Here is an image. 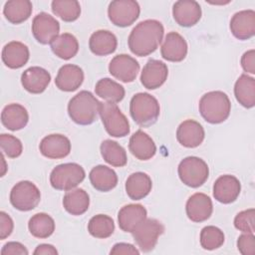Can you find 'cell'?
<instances>
[{
    "mask_svg": "<svg viewBox=\"0 0 255 255\" xmlns=\"http://www.w3.org/2000/svg\"><path fill=\"white\" fill-rule=\"evenodd\" d=\"M164 29L159 21L154 19L141 21L131 30L128 36V48L135 56H148L160 45Z\"/></svg>",
    "mask_w": 255,
    "mask_h": 255,
    "instance_id": "obj_1",
    "label": "cell"
},
{
    "mask_svg": "<svg viewBox=\"0 0 255 255\" xmlns=\"http://www.w3.org/2000/svg\"><path fill=\"white\" fill-rule=\"evenodd\" d=\"M201 117L209 124H221L230 115L231 103L228 96L221 91H212L203 95L199 101Z\"/></svg>",
    "mask_w": 255,
    "mask_h": 255,
    "instance_id": "obj_2",
    "label": "cell"
},
{
    "mask_svg": "<svg viewBox=\"0 0 255 255\" xmlns=\"http://www.w3.org/2000/svg\"><path fill=\"white\" fill-rule=\"evenodd\" d=\"M101 102L89 91H81L68 104V114L71 120L81 126L93 124L98 117Z\"/></svg>",
    "mask_w": 255,
    "mask_h": 255,
    "instance_id": "obj_3",
    "label": "cell"
},
{
    "mask_svg": "<svg viewBox=\"0 0 255 255\" xmlns=\"http://www.w3.org/2000/svg\"><path fill=\"white\" fill-rule=\"evenodd\" d=\"M129 113L138 126L149 127L157 121L160 107L158 101L150 94L137 93L130 100Z\"/></svg>",
    "mask_w": 255,
    "mask_h": 255,
    "instance_id": "obj_4",
    "label": "cell"
},
{
    "mask_svg": "<svg viewBox=\"0 0 255 255\" xmlns=\"http://www.w3.org/2000/svg\"><path fill=\"white\" fill-rule=\"evenodd\" d=\"M99 114L107 132L114 137H124L129 133V124L115 103L100 104Z\"/></svg>",
    "mask_w": 255,
    "mask_h": 255,
    "instance_id": "obj_5",
    "label": "cell"
},
{
    "mask_svg": "<svg viewBox=\"0 0 255 255\" xmlns=\"http://www.w3.org/2000/svg\"><path fill=\"white\" fill-rule=\"evenodd\" d=\"M86 176L84 168L75 162L57 165L50 174L51 185L58 190L68 191L78 186Z\"/></svg>",
    "mask_w": 255,
    "mask_h": 255,
    "instance_id": "obj_6",
    "label": "cell"
},
{
    "mask_svg": "<svg viewBox=\"0 0 255 255\" xmlns=\"http://www.w3.org/2000/svg\"><path fill=\"white\" fill-rule=\"evenodd\" d=\"M178 176L189 187H199L208 178L209 168L207 163L197 156H187L178 164Z\"/></svg>",
    "mask_w": 255,
    "mask_h": 255,
    "instance_id": "obj_7",
    "label": "cell"
},
{
    "mask_svg": "<svg viewBox=\"0 0 255 255\" xmlns=\"http://www.w3.org/2000/svg\"><path fill=\"white\" fill-rule=\"evenodd\" d=\"M41 200L39 188L29 180H22L16 183L10 192L12 206L20 211L34 209Z\"/></svg>",
    "mask_w": 255,
    "mask_h": 255,
    "instance_id": "obj_8",
    "label": "cell"
},
{
    "mask_svg": "<svg viewBox=\"0 0 255 255\" xmlns=\"http://www.w3.org/2000/svg\"><path fill=\"white\" fill-rule=\"evenodd\" d=\"M164 232V226L154 218H145L132 232L133 240L142 252H149L155 247L158 237Z\"/></svg>",
    "mask_w": 255,
    "mask_h": 255,
    "instance_id": "obj_9",
    "label": "cell"
},
{
    "mask_svg": "<svg viewBox=\"0 0 255 255\" xmlns=\"http://www.w3.org/2000/svg\"><path fill=\"white\" fill-rule=\"evenodd\" d=\"M139 13V5L133 0L112 1L108 8L109 19L118 27L130 26L138 18Z\"/></svg>",
    "mask_w": 255,
    "mask_h": 255,
    "instance_id": "obj_10",
    "label": "cell"
},
{
    "mask_svg": "<svg viewBox=\"0 0 255 255\" xmlns=\"http://www.w3.org/2000/svg\"><path fill=\"white\" fill-rule=\"evenodd\" d=\"M60 23L50 14L41 12L37 14L32 21V34L41 44H51L59 36Z\"/></svg>",
    "mask_w": 255,
    "mask_h": 255,
    "instance_id": "obj_11",
    "label": "cell"
},
{
    "mask_svg": "<svg viewBox=\"0 0 255 255\" xmlns=\"http://www.w3.org/2000/svg\"><path fill=\"white\" fill-rule=\"evenodd\" d=\"M138 71V62L127 54H120L115 56L109 64L110 74L124 83L133 82L137 76Z\"/></svg>",
    "mask_w": 255,
    "mask_h": 255,
    "instance_id": "obj_12",
    "label": "cell"
},
{
    "mask_svg": "<svg viewBox=\"0 0 255 255\" xmlns=\"http://www.w3.org/2000/svg\"><path fill=\"white\" fill-rule=\"evenodd\" d=\"M241 191V184L237 177L230 174L221 175L218 177L213 185L214 198L223 204L234 202Z\"/></svg>",
    "mask_w": 255,
    "mask_h": 255,
    "instance_id": "obj_13",
    "label": "cell"
},
{
    "mask_svg": "<svg viewBox=\"0 0 255 255\" xmlns=\"http://www.w3.org/2000/svg\"><path fill=\"white\" fill-rule=\"evenodd\" d=\"M167 76L168 69L166 64L159 60L150 59L141 71L140 82L147 90H155L164 84Z\"/></svg>",
    "mask_w": 255,
    "mask_h": 255,
    "instance_id": "obj_14",
    "label": "cell"
},
{
    "mask_svg": "<svg viewBox=\"0 0 255 255\" xmlns=\"http://www.w3.org/2000/svg\"><path fill=\"white\" fill-rule=\"evenodd\" d=\"M39 149L45 157L51 159L64 158L71 151V141L63 134L52 133L41 140Z\"/></svg>",
    "mask_w": 255,
    "mask_h": 255,
    "instance_id": "obj_15",
    "label": "cell"
},
{
    "mask_svg": "<svg viewBox=\"0 0 255 255\" xmlns=\"http://www.w3.org/2000/svg\"><path fill=\"white\" fill-rule=\"evenodd\" d=\"M172 15L182 27L194 26L201 18V7L194 0H179L173 4Z\"/></svg>",
    "mask_w": 255,
    "mask_h": 255,
    "instance_id": "obj_16",
    "label": "cell"
},
{
    "mask_svg": "<svg viewBox=\"0 0 255 255\" xmlns=\"http://www.w3.org/2000/svg\"><path fill=\"white\" fill-rule=\"evenodd\" d=\"M186 215L193 222H203L207 220L213 211L210 197L204 193L197 192L192 194L185 205Z\"/></svg>",
    "mask_w": 255,
    "mask_h": 255,
    "instance_id": "obj_17",
    "label": "cell"
},
{
    "mask_svg": "<svg viewBox=\"0 0 255 255\" xmlns=\"http://www.w3.org/2000/svg\"><path fill=\"white\" fill-rule=\"evenodd\" d=\"M230 31L239 40H248L255 35V11L242 10L235 13L230 20Z\"/></svg>",
    "mask_w": 255,
    "mask_h": 255,
    "instance_id": "obj_18",
    "label": "cell"
},
{
    "mask_svg": "<svg viewBox=\"0 0 255 255\" xmlns=\"http://www.w3.org/2000/svg\"><path fill=\"white\" fill-rule=\"evenodd\" d=\"M205 131L202 126L194 120L182 122L176 130L177 141L184 147L193 148L200 145L204 139Z\"/></svg>",
    "mask_w": 255,
    "mask_h": 255,
    "instance_id": "obj_19",
    "label": "cell"
},
{
    "mask_svg": "<svg viewBox=\"0 0 255 255\" xmlns=\"http://www.w3.org/2000/svg\"><path fill=\"white\" fill-rule=\"evenodd\" d=\"M51 82L50 73L38 66L30 67L21 75V84L23 88L31 94L43 93Z\"/></svg>",
    "mask_w": 255,
    "mask_h": 255,
    "instance_id": "obj_20",
    "label": "cell"
},
{
    "mask_svg": "<svg viewBox=\"0 0 255 255\" xmlns=\"http://www.w3.org/2000/svg\"><path fill=\"white\" fill-rule=\"evenodd\" d=\"M161 57L169 62H181L187 55V43L177 32H169L160 48Z\"/></svg>",
    "mask_w": 255,
    "mask_h": 255,
    "instance_id": "obj_21",
    "label": "cell"
},
{
    "mask_svg": "<svg viewBox=\"0 0 255 255\" xmlns=\"http://www.w3.org/2000/svg\"><path fill=\"white\" fill-rule=\"evenodd\" d=\"M84 82V72L82 68L73 64L62 66L55 79L57 88L64 92H74L78 90Z\"/></svg>",
    "mask_w": 255,
    "mask_h": 255,
    "instance_id": "obj_22",
    "label": "cell"
},
{
    "mask_svg": "<svg viewBox=\"0 0 255 255\" xmlns=\"http://www.w3.org/2000/svg\"><path fill=\"white\" fill-rule=\"evenodd\" d=\"M146 209L141 204L125 205L118 214L119 226L123 231L131 233L146 218Z\"/></svg>",
    "mask_w": 255,
    "mask_h": 255,
    "instance_id": "obj_23",
    "label": "cell"
},
{
    "mask_svg": "<svg viewBox=\"0 0 255 255\" xmlns=\"http://www.w3.org/2000/svg\"><path fill=\"white\" fill-rule=\"evenodd\" d=\"M128 148L131 154L139 160H148L156 152V145L152 138L140 129L130 136Z\"/></svg>",
    "mask_w": 255,
    "mask_h": 255,
    "instance_id": "obj_24",
    "label": "cell"
},
{
    "mask_svg": "<svg viewBox=\"0 0 255 255\" xmlns=\"http://www.w3.org/2000/svg\"><path fill=\"white\" fill-rule=\"evenodd\" d=\"M30 57L28 47L18 41H11L2 50V61L10 69H19L27 64Z\"/></svg>",
    "mask_w": 255,
    "mask_h": 255,
    "instance_id": "obj_25",
    "label": "cell"
},
{
    "mask_svg": "<svg viewBox=\"0 0 255 255\" xmlns=\"http://www.w3.org/2000/svg\"><path fill=\"white\" fill-rule=\"evenodd\" d=\"M29 121L27 110L20 104H10L4 107L1 113L2 125L10 130L24 128Z\"/></svg>",
    "mask_w": 255,
    "mask_h": 255,
    "instance_id": "obj_26",
    "label": "cell"
},
{
    "mask_svg": "<svg viewBox=\"0 0 255 255\" xmlns=\"http://www.w3.org/2000/svg\"><path fill=\"white\" fill-rule=\"evenodd\" d=\"M118 46V40L114 33L108 30L94 32L89 40V47L96 56H107L114 53Z\"/></svg>",
    "mask_w": 255,
    "mask_h": 255,
    "instance_id": "obj_27",
    "label": "cell"
},
{
    "mask_svg": "<svg viewBox=\"0 0 255 255\" xmlns=\"http://www.w3.org/2000/svg\"><path fill=\"white\" fill-rule=\"evenodd\" d=\"M89 178L93 187L102 192L110 191L118 184V175L115 170L102 164L92 168Z\"/></svg>",
    "mask_w": 255,
    "mask_h": 255,
    "instance_id": "obj_28",
    "label": "cell"
},
{
    "mask_svg": "<svg viewBox=\"0 0 255 255\" xmlns=\"http://www.w3.org/2000/svg\"><path fill=\"white\" fill-rule=\"evenodd\" d=\"M152 187L151 178L144 172L131 173L126 181V191L132 200H140L150 192Z\"/></svg>",
    "mask_w": 255,
    "mask_h": 255,
    "instance_id": "obj_29",
    "label": "cell"
},
{
    "mask_svg": "<svg viewBox=\"0 0 255 255\" xmlns=\"http://www.w3.org/2000/svg\"><path fill=\"white\" fill-rule=\"evenodd\" d=\"M234 95L237 102L246 109L255 106V79L246 74L241 75L234 85Z\"/></svg>",
    "mask_w": 255,
    "mask_h": 255,
    "instance_id": "obj_30",
    "label": "cell"
},
{
    "mask_svg": "<svg viewBox=\"0 0 255 255\" xmlns=\"http://www.w3.org/2000/svg\"><path fill=\"white\" fill-rule=\"evenodd\" d=\"M63 206L72 215H82L90 206V196L82 188L71 189L64 195Z\"/></svg>",
    "mask_w": 255,
    "mask_h": 255,
    "instance_id": "obj_31",
    "label": "cell"
},
{
    "mask_svg": "<svg viewBox=\"0 0 255 255\" xmlns=\"http://www.w3.org/2000/svg\"><path fill=\"white\" fill-rule=\"evenodd\" d=\"M33 5L29 0H10L3 8L5 18L12 24H21L29 19L32 14Z\"/></svg>",
    "mask_w": 255,
    "mask_h": 255,
    "instance_id": "obj_32",
    "label": "cell"
},
{
    "mask_svg": "<svg viewBox=\"0 0 255 255\" xmlns=\"http://www.w3.org/2000/svg\"><path fill=\"white\" fill-rule=\"evenodd\" d=\"M50 45L52 52L63 60L72 59L79 51V42L77 38L70 33H63L57 36Z\"/></svg>",
    "mask_w": 255,
    "mask_h": 255,
    "instance_id": "obj_33",
    "label": "cell"
},
{
    "mask_svg": "<svg viewBox=\"0 0 255 255\" xmlns=\"http://www.w3.org/2000/svg\"><path fill=\"white\" fill-rule=\"evenodd\" d=\"M97 96L110 103L121 102L126 95L125 88L110 78H103L98 81L95 87Z\"/></svg>",
    "mask_w": 255,
    "mask_h": 255,
    "instance_id": "obj_34",
    "label": "cell"
},
{
    "mask_svg": "<svg viewBox=\"0 0 255 255\" xmlns=\"http://www.w3.org/2000/svg\"><path fill=\"white\" fill-rule=\"evenodd\" d=\"M100 148L103 158L112 166L122 167L127 164V151L117 141L112 139H106L101 143Z\"/></svg>",
    "mask_w": 255,
    "mask_h": 255,
    "instance_id": "obj_35",
    "label": "cell"
},
{
    "mask_svg": "<svg viewBox=\"0 0 255 255\" xmlns=\"http://www.w3.org/2000/svg\"><path fill=\"white\" fill-rule=\"evenodd\" d=\"M28 228L34 237L40 239L48 238L55 231V221L49 214L40 212L30 218Z\"/></svg>",
    "mask_w": 255,
    "mask_h": 255,
    "instance_id": "obj_36",
    "label": "cell"
},
{
    "mask_svg": "<svg viewBox=\"0 0 255 255\" xmlns=\"http://www.w3.org/2000/svg\"><path fill=\"white\" fill-rule=\"evenodd\" d=\"M114 220L112 217L106 214H97L93 216L88 223L89 233L96 238H108L114 233Z\"/></svg>",
    "mask_w": 255,
    "mask_h": 255,
    "instance_id": "obj_37",
    "label": "cell"
},
{
    "mask_svg": "<svg viewBox=\"0 0 255 255\" xmlns=\"http://www.w3.org/2000/svg\"><path fill=\"white\" fill-rule=\"evenodd\" d=\"M51 7L53 13L65 22L76 21L81 15V6L77 0H54Z\"/></svg>",
    "mask_w": 255,
    "mask_h": 255,
    "instance_id": "obj_38",
    "label": "cell"
},
{
    "mask_svg": "<svg viewBox=\"0 0 255 255\" xmlns=\"http://www.w3.org/2000/svg\"><path fill=\"white\" fill-rule=\"evenodd\" d=\"M224 233L216 226L208 225L200 232V245L205 250H215L224 243Z\"/></svg>",
    "mask_w": 255,
    "mask_h": 255,
    "instance_id": "obj_39",
    "label": "cell"
},
{
    "mask_svg": "<svg viewBox=\"0 0 255 255\" xmlns=\"http://www.w3.org/2000/svg\"><path fill=\"white\" fill-rule=\"evenodd\" d=\"M0 146L2 153L10 158H16L20 156L23 151L21 140L12 134L2 133L0 135Z\"/></svg>",
    "mask_w": 255,
    "mask_h": 255,
    "instance_id": "obj_40",
    "label": "cell"
},
{
    "mask_svg": "<svg viewBox=\"0 0 255 255\" xmlns=\"http://www.w3.org/2000/svg\"><path fill=\"white\" fill-rule=\"evenodd\" d=\"M255 210L253 208L239 212L234 218V226L236 229L244 233H254L255 231Z\"/></svg>",
    "mask_w": 255,
    "mask_h": 255,
    "instance_id": "obj_41",
    "label": "cell"
},
{
    "mask_svg": "<svg viewBox=\"0 0 255 255\" xmlns=\"http://www.w3.org/2000/svg\"><path fill=\"white\" fill-rule=\"evenodd\" d=\"M237 248L243 255L255 254V236L253 233H244L238 237Z\"/></svg>",
    "mask_w": 255,
    "mask_h": 255,
    "instance_id": "obj_42",
    "label": "cell"
},
{
    "mask_svg": "<svg viewBox=\"0 0 255 255\" xmlns=\"http://www.w3.org/2000/svg\"><path fill=\"white\" fill-rule=\"evenodd\" d=\"M14 223L12 218L4 211L0 212V239L7 238L13 231Z\"/></svg>",
    "mask_w": 255,
    "mask_h": 255,
    "instance_id": "obj_43",
    "label": "cell"
},
{
    "mask_svg": "<svg viewBox=\"0 0 255 255\" xmlns=\"http://www.w3.org/2000/svg\"><path fill=\"white\" fill-rule=\"evenodd\" d=\"M2 255H28L27 248L20 242L11 241L6 243L1 249Z\"/></svg>",
    "mask_w": 255,
    "mask_h": 255,
    "instance_id": "obj_44",
    "label": "cell"
},
{
    "mask_svg": "<svg viewBox=\"0 0 255 255\" xmlns=\"http://www.w3.org/2000/svg\"><path fill=\"white\" fill-rule=\"evenodd\" d=\"M242 69L250 74H255V51L249 50L245 52L241 58Z\"/></svg>",
    "mask_w": 255,
    "mask_h": 255,
    "instance_id": "obj_45",
    "label": "cell"
},
{
    "mask_svg": "<svg viewBox=\"0 0 255 255\" xmlns=\"http://www.w3.org/2000/svg\"><path fill=\"white\" fill-rule=\"evenodd\" d=\"M111 254H139V251L132 245L129 243H117L114 245V247L112 248Z\"/></svg>",
    "mask_w": 255,
    "mask_h": 255,
    "instance_id": "obj_46",
    "label": "cell"
},
{
    "mask_svg": "<svg viewBox=\"0 0 255 255\" xmlns=\"http://www.w3.org/2000/svg\"><path fill=\"white\" fill-rule=\"evenodd\" d=\"M34 255H57V249L51 244H40L34 250Z\"/></svg>",
    "mask_w": 255,
    "mask_h": 255,
    "instance_id": "obj_47",
    "label": "cell"
}]
</instances>
